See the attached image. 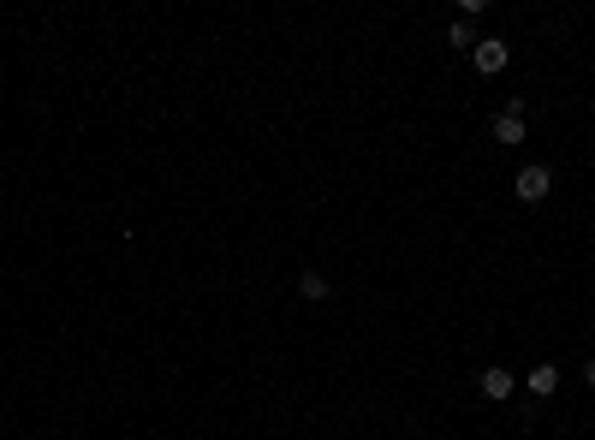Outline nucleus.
I'll use <instances>...</instances> for the list:
<instances>
[{
	"instance_id": "2",
	"label": "nucleus",
	"mask_w": 595,
	"mask_h": 440,
	"mask_svg": "<svg viewBox=\"0 0 595 440\" xmlns=\"http://www.w3.org/2000/svg\"><path fill=\"white\" fill-rule=\"evenodd\" d=\"M512 191H518V202H542L548 191H554V173H548V167H524Z\"/></svg>"
},
{
	"instance_id": "6",
	"label": "nucleus",
	"mask_w": 595,
	"mask_h": 440,
	"mask_svg": "<svg viewBox=\"0 0 595 440\" xmlns=\"http://www.w3.org/2000/svg\"><path fill=\"white\" fill-rule=\"evenodd\" d=\"M298 292H304L310 303H321L328 298V280H321V274H298Z\"/></svg>"
},
{
	"instance_id": "7",
	"label": "nucleus",
	"mask_w": 595,
	"mask_h": 440,
	"mask_svg": "<svg viewBox=\"0 0 595 440\" xmlns=\"http://www.w3.org/2000/svg\"><path fill=\"white\" fill-rule=\"evenodd\" d=\"M447 36H453V48H476V30H471V19H458L453 30H447Z\"/></svg>"
},
{
	"instance_id": "1",
	"label": "nucleus",
	"mask_w": 595,
	"mask_h": 440,
	"mask_svg": "<svg viewBox=\"0 0 595 440\" xmlns=\"http://www.w3.org/2000/svg\"><path fill=\"white\" fill-rule=\"evenodd\" d=\"M471 60H476V72H482V78H495V72H506V60H512V54H506V42L482 36V42L471 48Z\"/></svg>"
},
{
	"instance_id": "8",
	"label": "nucleus",
	"mask_w": 595,
	"mask_h": 440,
	"mask_svg": "<svg viewBox=\"0 0 595 440\" xmlns=\"http://www.w3.org/2000/svg\"><path fill=\"white\" fill-rule=\"evenodd\" d=\"M590 387H595V358H590Z\"/></svg>"
},
{
	"instance_id": "3",
	"label": "nucleus",
	"mask_w": 595,
	"mask_h": 440,
	"mask_svg": "<svg viewBox=\"0 0 595 440\" xmlns=\"http://www.w3.org/2000/svg\"><path fill=\"white\" fill-rule=\"evenodd\" d=\"M495 143H524V107H506L495 120Z\"/></svg>"
},
{
	"instance_id": "4",
	"label": "nucleus",
	"mask_w": 595,
	"mask_h": 440,
	"mask_svg": "<svg viewBox=\"0 0 595 440\" xmlns=\"http://www.w3.org/2000/svg\"><path fill=\"white\" fill-rule=\"evenodd\" d=\"M476 387H482V399H506V393H512L518 381L506 375V369H482V381H476Z\"/></svg>"
},
{
	"instance_id": "5",
	"label": "nucleus",
	"mask_w": 595,
	"mask_h": 440,
	"mask_svg": "<svg viewBox=\"0 0 595 440\" xmlns=\"http://www.w3.org/2000/svg\"><path fill=\"white\" fill-rule=\"evenodd\" d=\"M524 387H530L536 399H548V393H554V387H559V369H554V363H536V369H530V381H524Z\"/></svg>"
}]
</instances>
